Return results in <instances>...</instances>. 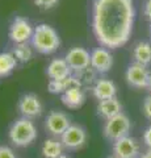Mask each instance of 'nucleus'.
I'll use <instances>...</instances> for the list:
<instances>
[{"label": "nucleus", "instance_id": "24", "mask_svg": "<svg viewBox=\"0 0 151 158\" xmlns=\"http://www.w3.org/2000/svg\"><path fill=\"white\" fill-rule=\"evenodd\" d=\"M142 112L147 120H151V95L146 96L142 104Z\"/></svg>", "mask_w": 151, "mask_h": 158}, {"label": "nucleus", "instance_id": "20", "mask_svg": "<svg viewBox=\"0 0 151 158\" xmlns=\"http://www.w3.org/2000/svg\"><path fill=\"white\" fill-rule=\"evenodd\" d=\"M17 67V59L9 52L0 53V78L11 75L13 70Z\"/></svg>", "mask_w": 151, "mask_h": 158}, {"label": "nucleus", "instance_id": "18", "mask_svg": "<svg viewBox=\"0 0 151 158\" xmlns=\"http://www.w3.org/2000/svg\"><path fill=\"white\" fill-rule=\"evenodd\" d=\"M65 146H63L61 138L57 137H50L43 141L41 146V153L45 158H58L63 154Z\"/></svg>", "mask_w": 151, "mask_h": 158}, {"label": "nucleus", "instance_id": "26", "mask_svg": "<svg viewBox=\"0 0 151 158\" xmlns=\"http://www.w3.org/2000/svg\"><path fill=\"white\" fill-rule=\"evenodd\" d=\"M142 141H143V144H145V146L147 148V149H151V125H149L143 131Z\"/></svg>", "mask_w": 151, "mask_h": 158}, {"label": "nucleus", "instance_id": "16", "mask_svg": "<svg viewBox=\"0 0 151 158\" xmlns=\"http://www.w3.org/2000/svg\"><path fill=\"white\" fill-rule=\"evenodd\" d=\"M97 115L104 120H109V118L117 116L118 113L122 112V104L117 98L108 99V100H101L97 103L96 107Z\"/></svg>", "mask_w": 151, "mask_h": 158}, {"label": "nucleus", "instance_id": "7", "mask_svg": "<svg viewBox=\"0 0 151 158\" xmlns=\"http://www.w3.org/2000/svg\"><path fill=\"white\" fill-rule=\"evenodd\" d=\"M17 110L20 112L21 117H26L33 120V118L41 116V113L43 111V106H42V102L40 100V98L36 94H24L18 99Z\"/></svg>", "mask_w": 151, "mask_h": 158}, {"label": "nucleus", "instance_id": "19", "mask_svg": "<svg viewBox=\"0 0 151 158\" xmlns=\"http://www.w3.org/2000/svg\"><path fill=\"white\" fill-rule=\"evenodd\" d=\"M74 86H80V82L75 78V75H71L66 79H62V81H49L47 85V90L49 92L55 94V95H62L63 92H66L69 88L74 87Z\"/></svg>", "mask_w": 151, "mask_h": 158}, {"label": "nucleus", "instance_id": "4", "mask_svg": "<svg viewBox=\"0 0 151 158\" xmlns=\"http://www.w3.org/2000/svg\"><path fill=\"white\" fill-rule=\"evenodd\" d=\"M130 129H131L130 118L124 112H121L117 116L109 118V120H105V124L103 127V135L108 141L114 142L120 140V138L129 136Z\"/></svg>", "mask_w": 151, "mask_h": 158}, {"label": "nucleus", "instance_id": "32", "mask_svg": "<svg viewBox=\"0 0 151 158\" xmlns=\"http://www.w3.org/2000/svg\"><path fill=\"white\" fill-rule=\"evenodd\" d=\"M150 36H151V24H150Z\"/></svg>", "mask_w": 151, "mask_h": 158}, {"label": "nucleus", "instance_id": "8", "mask_svg": "<svg viewBox=\"0 0 151 158\" xmlns=\"http://www.w3.org/2000/svg\"><path fill=\"white\" fill-rule=\"evenodd\" d=\"M71 125V118L62 111H51L45 118V128L53 137H61Z\"/></svg>", "mask_w": 151, "mask_h": 158}, {"label": "nucleus", "instance_id": "14", "mask_svg": "<svg viewBox=\"0 0 151 158\" xmlns=\"http://www.w3.org/2000/svg\"><path fill=\"white\" fill-rule=\"evenodd\" d=\"M61 100L67 108L70 110H77L84 106V103L87 100L85 92L83 90V87L80 86H74L69 88L66 92H63L61 95Z\"/></svg>", "mask_w": 151, "mask_h": 158}, {"label": "nucleus", "instance_id": "12", "mask_svg": "<svg viewBox=\"0 0 151 158\" xmlns=\"http://www.w3.org/2000/svg\"><path fill=\"white\" fill-rule=\"evenodd\" d=\"M113 66V56L106 48H96L91 52V67L99 74L108 73Z\"/></svg>", "mask_w": 151, "mask_h": 158}, {"label": "nucleus", "instance_id": "1", "mask_svg": "<svg viewBox=\"0 0 151 158\" xmlns=\"http://www.w3.org/2000/svg\"><path fill=\"white\" fill-rule=\"evenodd\" d=\"M135 20L133 0H93L91 28L103 48L117 49L128 44Z\"/></svg>", "mask_w": 151, "mask_h": 158}, {"label": "nucleus", "instance_id": "28", "mask_svg": "<svg viewBox=\"0 0 151 158\" xmlns=\"http://www.w3.org/2000/svg\"><path fill=\"white\" fill-rule=\"evenodd\" d=\"M138 158H151V149H147L146 152L141 153V156Z\"/></svg>", "mask_w": 151, "mask_h": 158}, {"label": "nucleus", "instance_id": "6", "mask_svg": "<svg viewBox=\"0 0 151 158\" xmlns=\"http://www.w3.org/2000/svg\"><path fill=\"white\" fill-rule=\"evenodd\" d=\"M59 138H61L63 146H65V149L79 150L87 144L88 136H87V131L81 125L71 124Z\"/></svg>", "mask_w": 151, "mask_h": 158}, {"label": "nucleus", "instance_id": "31", "mask_svg": "<svg viewBox=\"0 0 151 158\" xmlns=\"http://www.w3.org/2000/svg\"><path fill=\"white\" fill-rule=\"evenodd\" d=\"M106 158H117L116 156H109V157H106Z\"/></svg>", "mask_w": 151, "mask_h": 158}, {"label": "nucleus", "instance_id": "10", "mask_svg": "<svg viewBox=\"0 0 151 158\" xmlns=\"http://www.w3.org/2000/svg\"><path fill=\"white\" fill-rule=\"evenodd\" d=\"M149 78L150 73L146 69V66L139 65L137 62L130 63L126 69L125 79L130 87L134 88H147L149 86Z\"/></svg>", "mask_w": 151, "mask_h": 158}, {"label": "nucleus", "instance_id": "23", "mask_svg": "<svg viewBox=\"0 0 151 158\" xmlns=\"http://www.w3.org/2000/svg\"><path fill=\"white\" fill-rule=\"evenodd\" d=\"M33 3H34L38 8L47 11V9L54 8L57 4L59 3V0H33Z\"/></svg>", "mask_w": 151, "mask_h": 158}, {"label": "nucleus", "instance_id": "15", "mask_svg": "<svg viewBox=\"0 0 151 158\" xmlns=\"http://www.w3.org/2000/svg\"><path fill=\"white\" fill-rule=\"evenodd\" d=\"M46 74L50 81H62L72 75V70L65 58H54L47 65Z\"/></svg>", "mask_w": 151, "mask_h": 158}, {"label": "nucleus", "instance_id": "29", "mask_svg": "<svg viewBox=\"0 0 151 158\" xmlns=\"http://www.w3.org/2000/svg\"><path fill=\"white\" fill-rule=\"evenodd\" d=\"M147 88L151 91V73H150V78H149V86H147Z\"/></svg>", "mask_w": 151, "mask_h": 158}, {"label": "nucleus", "instance_id": "9", "mask_svg": "<svg viewBox=\"0 0 151 158\" xmlns=\"http://www.w3.org/2000/svg\"><path fill=\"white\" fill-rule=\"evenodd\" d=\"M113 156L117 158H138L141 156V144L137 138L126 136L113 142Z\"/></svg>", "mask_w": 151, "mask_h": 158}, {"label": "nucleus", "instance_id": "25", "mask_svg": "<svg viewBox=\"0 0 151 158\" xmlns=\"http://www.w3.org/2000/svg\"><path fill=\"white\" fill-rule=\"evenodd\" d=\"M0 158H17L14 154L13 149H11L9 146L2 145L0 146Z\"/></svg>", "mask_w": 151, "mask_h": 158}, {"label": "nucleus", "instance_id": "21", "mask_svg": "<svg viewBox=\"0 0 151 158\" xmlns=\"http://www.w3.org/2000/svg\"><path fill=\"white\" fill-rule=\"evenodd\" d=\"M12 54L16 57L17 62L26 63L32 59L33 57V50L28 44H14V46L12 49Z\"/></svg>", "mask_w": 151, "mask_h": 158}, {"label": "nucleus", "instance_id": "17", "mask_svg": "<svg viewBox=\"0 0 151 158\" xmlns=\"http://www.w3.org/2000/svg\"><path fill=\"white\" fill-rule=\"evenodd\" d=\"M134 62L139 65L147 66L151 63V44L147 41H139L134 45L133 52H131Z\"/></svg>", "mask_w": 151, "mask_h": 158}, {"label": "nucleus", "instance_id": "22", "mask_svg": "<svg viewBox=\"0 0 151 158\" xmlns=\"http://www.w3.org/2000/svg\"><path fill=\"white\" fill-rule=\"evenodd\" d=\"M97 74L99 73L89 66L88 69H85V70L75 73L74 75H75V78L77 79V81L80 82V85L83 87V86H93L95 82L97 81Z\"/></svg>", "mask_w": 151, "mask_h": 158}, {"label": "nucleus", "instance_id": "2", "mask_svg": "<svg viewBox=\"0 0 151 158\" xmlns=\"http://www.w3.org/2000/svg\"><path fill=\"white\" fill-rule=\"evenodd\" d=\"M38 131L33 120L20 117L14 120L8 129V138L14 146L26 148L37 140Z\"/></svg>", "mask_w": 151, "mask_h": 158}, {"label": "nucleus", "instance_id": "11", "mask_svg": "<svg viewBox=\"0 0 151 158\" xmlns=\"http://www.w3.org/2000/svg\"><path fill=\"white\" fill-rule=\"evenodd\" d=\"M66 62L69 63L72 73H79L91 66V53L84 48H72L66 53Z\"/></svg>", "mask_w": 151, "mask_h": 158}, {"label": "nucleus", "instance_id": "27", "mask_svg": "<svg viewBox=\"0 0 151 158\" xmlns=\"http://www.w3.org/2000/svg\"><path fill=\"white\" fill-rule=\"evenodd\" d=\"M143 13H145V17L151 23V0H146V2H145Z\"/></svg>", "mask_w": 151, "mask_h": 158}, {"label": "nucleus", "instance_id": "5", "mask_svg": "<svg viewBox=\"0 0 151 158\" xmlns=\"http://www.w3.org/2000/svg\"><path fill=\"white\" fill-rule=\"evenodd\" d=\"M33 33H34V28L29 19L17 16L9 25L8 36L13 44H28L29 40H32Z\"/></svg>", "mask_w": 151, "mask_h": 158}, {"label": "nucleus", "instance_id": "3", "mask_svg": "<svg viewBox=\"0 0 151 158\" xmlns=\"http://www.w3.org/2000/svg\"><path fill=\"white\" fill-rule=\"evenodd\" d=\"M33 48L41 54H53L61 46V37L58 32L49 24H38L34 27L32 37Z\"/></svg>", "mask_w": 151, "mask_h": 158}, {"label": "nucleus", "instance_id": "13", "mask_svg": "<svg viewBox=\"0 0 151 158\" xmlns=\"http://www.w3.org/2000/svg\"><path fill=\"white\" fill-rule=\"evenodd\" d=\"M92 95L99 102L113 99L117 95V86L113 81L108 78H100L92 86Z\"/></svg>", "mask_w": 151, "mask_h": 158}, {"label": "nucleus", "instance_id": "30", "mask_svg": "<svg viewBox=\"0 0 151 158\" xmlns=\"http://www.w3.org/2000/svg\"><path fill=\"white\" fill-rule=\"evenodd\" d=\"M58 158H70V157H69V156H66V154H62V156H59Z\"/></svg>", "mask_w": 151, "mask_h": 158}]
</instances>
